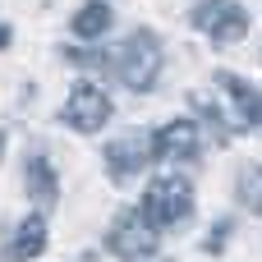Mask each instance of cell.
Listing matches in <instances>:
<instances>
[{"label":"cell","instance_id":"6da1fadb","mask_svg":"<svg viewBox=\"0 0 262 262\" xmlns=\"http://www.w3.org/2000/svg\"><path fill=\"white\" fill-rule=\"evenodd\" d=\"M111 69H115V78H120L124 88L147 92V88L157 83V74H161V46H157V37H152V32L124 37V41L111 51Z\"/></svg>","mask_w":262,"mask_h":262},{"label":"cell","instance_id":"7a4b0ae2","mask_svg":"<svg viewBox=\"0 0 262 262\" xmlns=\"http://www.w3.org/2000/svg\"><path fill=\"white\" fill-rule=\"evenodd\" d=\"M189 212H193V189H189V180H180V175H157V180L147 184V193H143V216H147L152 226H180Z\"/></svg>","mask_w":262,"mask_h":262},{"label":"cell","instance_id":"3957f363","mask_svg":"<svg viewBox=\"0 0 262 262\" xmlns=\"http://www.w3.org/2000/svg\"><path fill=\"white\" fill-rule=\"evenodd\" d=\"M193 23L212 41H239V37H249V9L235 5V0H203L193 9Z\"/></svg>","mask_w":262,"mask_h":262},{"label":"cell","instance_id":"277c9868","mask_svg":"<svg viewBox=\"0 0 262 262\" xmlns=\"http://www.w3.org/2000/svg\"><path fill=\"white\" fill-rule=\"evenodd\" d=\"M64 120H69V129H78V134H97V129L111 120V97H106L97 83H74L69 101H64Z\"/></svg>","mask_w":262,"mask_h":262},{"label":"cell","instance_id":"5b68a950","mask_svg":"<svg viewBox=\"0 0 262 262\" xmlns=\"http://www.w3.org/2000/svg\"><path fill=\"white\" fill-rule=\"evenodd\" d=\"M111 249L120 258H152L157 253V226L143 216V212H124L115 226H111Z\"/></svg>","mask_w":262,"mask_h":262},{"label":"cell","instance_id":"8992f818","mask_svg":"<svg viewBox=\"0 0 262 262\" xmlns=\"http://www.w3.org/2000/svg\"><path fill=\"white\" fill-rule=\"evenodd\" d=\"M198 147H203V138H198V124H189V120H170L152 138V152L161 161H193Z\"/></svg>","mask_w":262,"mask_h":262},{"label":"cell","instance_id":"52a82bcc","mask_svg":"<svg viewBox=\"0 0 262 262\" xmlns=\"http://www.w3.org/2000/svg\"><path fill=\"white\" fill-rule=\"evenodd\" d=\"M152 157H157L152 143H143V138H115V143L106 147V170H111L115 184H129L138 170H147Z\"/></svg>","mask_w":262,"mask_h":262},{"label":"cell","instance_id":"ba28073f","mask_svg":"<svg viewBox=\"0 0 262 262\" xmlns=\"http://www.w3.org/2000/svg\"><path fill=\"white\" fill-rule=\"evenodd\" d=\"M23 184H28V198H32V203L55 207V198H60V180H55V170H51V161H46V157H32V161H28Z\"/></svg>","mask_w":262,"mask_h":262},{"label":"cell","instance_id":"9c48e42d","mask_svg":"<svg viewBox=\"0 0 262 262\" xmlns=\"http://www.w3.org/2000/svg\"><path fill=\"white\" fill-rule=\"evenodd\" d=\"M216 83L230 92V101H235L239 120H253V124H258V120H262V92H258V88H249V83H244L239 74H230V69H221V74H216Z\"/></svg>","mask_w":262,"mask_h":262},{"label":"cell","instance_id":"30bf717a","mask_svg":"<svg viewBox=\"0 0 262 262\" xmlns=\"http://www.w3.org/2000/svg\"><path fill=\"white\" fill-rule=\"evenodd\" d=\"M41 249H46V221L41 216H28V221H18V230H14V258L28 262V258H41Z\"/></svg>","mask_w":262,"mask_h":262},{"label":"cell","instance_id":"8fae6325","mask_svg":"<svg viewBox=\"0 0 262 262\" xmlns=\"http://www.w3.org/2000/svg\"><path fill=\"white\" fill-rule=\"evenodd\" d=\"M69 28H74L78 37H101V32L111 28V5H106V0H88V5L69 18Z\"/></svg>","mask_w":262,"mask_h":262},{"label":"cell","instance_id":"7c38bea8","mask_svg":"<svg viewBox=\"0 0 262 262\" xmlns=\"http://www.w3.org/2000/svg\"><path fill=\"white\" fill-rule=\"evenodd\" d=\"M235 189H239V203H244L249 212H258V216H262V166H244Z\"/></svg>","mask_w":262,"mask_h":262},{"label":"cell","instance_id":"4fadbf2b","mask_svg":"<svg viewBox=\"0 0 262 262\" xmlns=\"http://www.w3.org/2000/svg\"><path fill=\"white\" fill-rule=\"evenodd\" d=\"M226 230H230V226H216V230H212V235H207V249H212V253H216V249H221V244H226Z\"/></svg>","mask_w":262,"mask_h":262},{"label":"cell","instance_id":"5bb4252c","mask_svg":"<svg viewBox=\"0 0 262 262\" xmlns=\"http://www.w3.org/2000/svg\"><path fill=\"white\" fill-rule=\"evenodd\" d=\"M0 152H5V129H0Z\"/></svg>","mask_w":262,"mask_h":262}]
</instances>
